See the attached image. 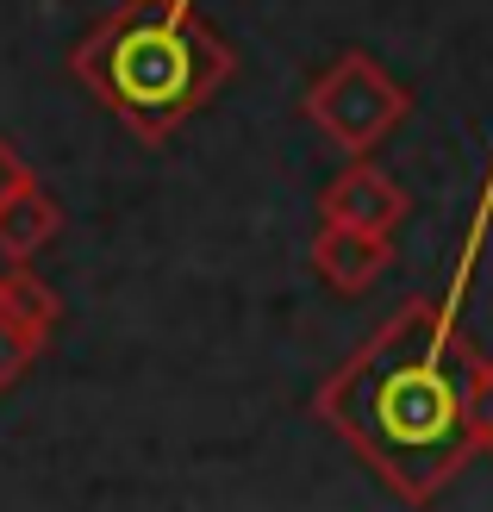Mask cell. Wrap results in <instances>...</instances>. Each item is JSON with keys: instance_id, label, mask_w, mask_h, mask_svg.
Returning a JSON list of instances; mask_svg holds the SVG:
<instances>
[{"instance_id": "obj_1", "label": "cell", "mask_w": 493, "mask_h": 512, "mask_svg": "<svg viewBox=\"0 0 493 512\" xmlns=\"http://www.w3.org/2000/svg\"><path fill=\"white\" fill-rule=\"evenodd\" d=\"M469 363L475 344L456 331V306L406 300L356 356H344V369L313 394V413L400 500L425 506L481 450L462 406Z\"/></svg>"}, {"instance_id": "obj_2", "label": "cell", "mask_w": 493, "mask_h": 512, "mask_svg": "<svg viewBox=\"0 0 493 512\" xmlns=\"http://www.w3.org/2000/svg\"><path fill=\"white\" fill-rule=\"evenodd\" d=\"M69 75L138 144H169L238 75V50L181 0H119L69 50Z\"/></svg>"}, {"instance_id": "obj_3", "label": "cell", "mask_w": 493, "mask_h": 512, "mask_svg": "<svg viewBox=\"0 0 493 512\" xmlns=\"http://www.w3.org/2000/svg\"><path fill=\"white\" fill-rule=\"evenodd\" d=\"M300 113L319 125V132L344 150V157H369L381 138L400 132V119L412 113V88H400L387 75L381 57L369 50H344L331 57L300 94Z\"/></svg>"}, {"instance_id": "obj_4", "label": "cell", "mask_w": 493, "mask_h": 512, "mask_svg": "<svg viewBox=\"0 0 493 512\" xmlns=\"http://www.w3.org/2000/svg\"><path fill=\"white\" fill-rule=\"evenodd\" d=\"M406 213H412L406 188L369 157H350V169H337L319 188V219H344V225H362V232H381V238H394Z\"/></svg>"}, {"instance_id": "obj_5", "label": "cell", "mask_w": 493, "mask_h": 512, "mask_svg": "<svg viewBox=\"0 0 493 512\" xmlns=\"http://www.w3.org/2000/svg\"><path fill=\"white\" fill-rule=\"evenodd\" d=\"M313 269L331 294H369L375 281L394 269V244H387L381 232H362V225H344V219H319L313 232Z\"/></svg>"}, {"instance_id": "obj_6", "label": "cell", "mask_w": 493, "mask_h": 512, "mask_svg": "<svg viewBox=\"0 0 493 512\" xmlns=\"http://www.w3.org/2000/svg\"><path fill=\"white\" fill-rule=\"evenodd\" d=\"M57 232H63V207L32 182L7 213H0V256H7V263H32Z\"/></svg>"}, {"instance_id": "obj_7", "label": "cell", "mask_w": 493, "mask_h": 512, "mask_svg": "<svg viewBox=\"0 0 493 512\" xmlns=\"http://www.w3.org/2000/svg\"><path fill=\"white\" fill-rule=\"evenodd\" d=\"M44 344H50V338L25 325V319H19V306L7 300V288H0V400H7L25 375H32V363L44 356Z\"/></svg>"}, {"instance_id": "obj_8", "label": "cell", "mask_w": 493, "mask_h": 512, "mask_svg": "<svg viewBox=\"0 0 493 512\" xmlns=\"http://www.w3.org/2000/svg\"><path fill=\"white\" fill-rule=\"evenodd\" d=\"M32 182H38V175H32V163L19 157V144H13V138H0V213H7Z\"/></svg>"}]
</instances>
